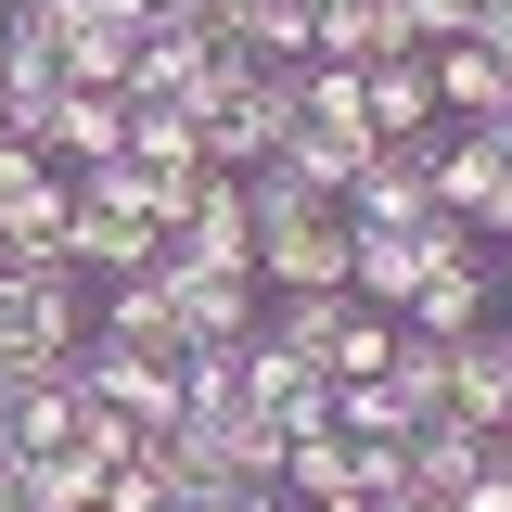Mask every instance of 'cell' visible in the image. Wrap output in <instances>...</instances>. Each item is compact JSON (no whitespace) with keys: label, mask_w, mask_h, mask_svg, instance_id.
<instances>
[{"label":"cell","mask_w":512,"mask_h":512,"mask_svg":"<svg viewBox=\"0 0 512 512\" xmlns=\"http://www.w3.org/2000/svg\"><path fill=\"white\" fill-rule=\"evenodd\" d=\"M244 192H256V282L269 295H320L359 269V218L333 192H295L282 167H244Z\"/></svg>","instance_id":"obj_1"},{"label":"cell","mask_w":512,"mask_h":512,"mask_svg":"<svg viewBox=\"0 0 512 512\" xmlns=\"http://www.w3.org/2000/svg\"><path fill=\"white\" fill-rule=\"evenodd\" d=\"M64 372H77V397H103V410H128L141 436H167V423L192 410V397H180V359H167V346H116V333H90V346H77Z\"/></svg>","instance_id":"obj_2"},{"label":"cell","mask_w":512,"mask_h":512,"mask_svg":"<svg viewBox=\"0 0 512 512\" xmlns=\"http://www.w3.org/2000/svg\"><path fill=\"white\" fill-rule=\"evenodd\" d=\"M77 218V167L52 141H0V244H64Z\"/></svg>","instance_id":"obj_3"},{"label":"cell","mask_w":512,"mask_h":512,"mask_svg":"<svg viewBox=\"0 0 512 512\" xmlns=\"http://www.w3.org/2000/svg\"><path fill=\"white\" fill-rule=\"evenodd\" d=\"M436 116L448 128H512V52L500 39H474V26H461V39H436Z\"/></svg>","instance_id":"obj_4"},{"label":"cell","mask_w":512,"mask_h":512,"mask_svg":"<svg viewBox=\"0 0 512 512\" xmlns=\"http://www.w3.org/2000/svg\"><path fill=\"white\" fill-rule=\"evenodd\" d=\"M500 308H512V282H500V256L474 244V256H448V269H436V282H423L397 320H410V333H436V346H461L474 320H500Z\"/></svg>","instance_id":"obj_5"},{"label":"cell","mask_w":512,"mask_h":512,"mask_svg":"<svg viewBox=\"0 0 512 512\" xmlns=\"http://www.w3.org/2000/svg\"><path fill=\"white\" fill-rule=\"evenodd\" d=\"M167 320H180V346H231V333L269 320V295H256L244 269H180L167 256Z\"/></svg>","instance_id":"obj_6"},{"label":"cell","mask_w":512,"mask_h":512,"mask_svg":"<svg viewBox=\"0 0 512 512\" xmlns=\"http://www.w3.org/2000/svg\"><path fill=\"white\" fill-rule=\"evenodd\" d=\"M448 410H461V423H487V436L512 423V308L474 320V333L448 346Z\"/></svg>","instance_id":"obj_7"},{"label":"cell","mask_w":512,"mask_h":512,"mask_svg":"<svg viewBox=\"0 0 512 512\" xmlns=\"http://www.w3.org/2000/svg\"><path fill=\"white\" fill-rule=\"evenodd\" d=\"M359 103H372V128L384 141H436V64L423 52H384V64H359Z\"/></svg>","instance_id":"obj_8"},{"label":"cell","mask_w":512,"mask_h":512,"mask_svg":"<svg viewBox=\"0 0 512 512\" xmlns=\"http://www.w3.org/2000/svg\"><path fill=\"white\" fill-rule=\"evenodd\" d=\"M39 141H52L64 167H103V154H128V90H77V77H64V103H52V128H39Z\"/></svg>","instance_id":"obj_9"},{"label":"cell","mask_w":512,"mask_h":512,"mask_svg":"<svg viewBox=\"0 0 512 512\" xmlns=\"http://www.w3.org/2000/svg\"><path fill=\"white\" fill-rule=\"evenodd\" d=\"M384 52H423L397 0H320V64H384Z\"/></svg>","instance_id":"obj_10"},{"label":"cell","mask_w":512,"mask_h":512,"mask_svg":"<svg viewBox=\"0 0 512 512\" xmlns=\"http://www.w3.org/2000/svg\"><path fill=\"white\" fill-rule=\"evenodd\" d=\"M372 308H410L423 282H436V256H423V231H359V269H346Z\"/></svg>","instance_id":"obj_11"},{"label":"cell","mask_w":512,"mask_h":512,"mask_svg":"<svg viewBox=\"0 0 512 512\" xmlns=\"http://www.w3.org/2000/svg\"><path fill=\"white\" fill-rule=\"evenodd\" d=\"M103 474H116V461H90V448L64 436V448L26 461V500H39V512H103Z\"/></svg>","instance_id":"obj_12"},{"label":"cell","mask_w":512,"mask_h":512,"mask_svg":"<svg viewBox=\"0 0 512 512\" xmlns=\"http://www.w3.org/2000/svg\"><path fill=\"white\" fill-rule=\"evenodd\" d=\"M308 128H346V141H384L372 103H359V64H308Z\"/></svg>","instance_id":"obj_13"},{"label":"cell","mask_w":512,"mask_h":512,"mask_svg":"<svg viewBox=\"0 0 512 512\" xmlns=\"http://www.w3.org/2000/svg\"><path fill=\"white\" fill-rule=\"evenodd\" d=\"M167 512H269V487H231V474H205V487H180Z\"/></svg>","instance_id":"obj_14"},{"label":"cell","mask_w":512,"mask_h":512,"mask_svg":"<svg viewBox=\"0 0 512 512\" xmlns=\"http://www.w3.org/2000/svg\"><path fill=\"white\" fill-rule=\"evenodd\" d=\"M397 13H410V39H423V52H436V39H461V26H474V0H397Z\"/></svg>","instance_id":"obj_15"},{"label":"cell","mask_w":512,"mask_h":512,"mask_svg":"<svg viewBox=\"0 0 512 512\" xmlns=\"http://www.w3.org/2000/svg\"><path fill=\"white\" fill-rule=\"evenodd\" d=\"M448 512H512V474H500V461H487V474H461V500H448Z\"/></svg>","instance_id":"obj_16"},{"label":"cell","mask_w":512,"mask_h":512,"mask_svg":"<svg viewBox=\"0 0 512 512\" xmlns=\"http://www.w3.org/2000/svg\"><path fill=\"white\" fill-rule=\"evenodd\" d=\"M295 512H384L372 487H333V500H295Z\"/></svg>","instance_id":"obj_17"},{"label":"cell","mask_w":512,"mask_h":512,"mask_svg":"<svg viewBox=\"0 0 512 512\" xmlns=\"http://www.w3.org/2000/svg\"><path fill=\"white\" fill-rule=\"evenodd\" d=\"M0 64H13V0H0Z\"/></svg>","instance_id":"obj_18"},{"label":"cell","mask_w":512,"mask_h":512,"mask_svg":"<svg viewBox=\"0 0 512 512\" xmlns=\"http://www.w3.org/2000/svg\"><path fill=\"white\" fill-rule=\"evenodd\" d=\"M500 474H512V423H500Z\"/></svg>","instance_id":"obj_19"},{"label":"cell","mask_w":512,"mask_h":512,"mask_svg":"<svg viewBox=\"0 0 512 512\" xmlns=\"http://www.w3.org/2000/svg\"><path fill=\"white\" fill-rule=\"evenodd\" d=\"M0 141H13V116H0Z\"/></svg>","instance_id":"obj_20"}]
</instances>
